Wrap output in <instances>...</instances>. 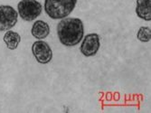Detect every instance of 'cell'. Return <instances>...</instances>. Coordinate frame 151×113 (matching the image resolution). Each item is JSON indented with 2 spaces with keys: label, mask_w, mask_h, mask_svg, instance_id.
<instances>
[{
  "label": "cell",
  "mask_w": 151,
  "mask_h": 113,
  "mask_svg": "<svg viewBox=\"0 0 151 113\" xmlns=\"http://www.w3.org/2000/svg\"><path fill=\"white\" fill-rule=\"evenodd\" d=\"M31 33L32 35L38 40L45 39L50 34V26L45 21H41V20L35 21L32 26Z\"/></svg>",
  "instance_id": "cell-8"
},
{
  "label": "cell",
  "mask_w": 151,
  "mask_h": 113,
  "mask_svg": "<svg viewBox=\"0 0 151 113\" xmlns=\"http://www.w3.org/2000/svg\"><path fill=\"white\" fill-rule=\"evenodd\" d=\"M57 35L63 45L68 47L75 46L83 38V23L80 18H63L57 26Z\"/></svg>",
  "instance_id": "cell-1"
},
{
  "label": "cell",
  "mask_w": 151,
  "mask_h": 113,
  "mask_svg": "<svg viewBox=\"0 0 151 113\" xmlns=\"http://www.w3.org/2000/svg\"><path fill=\"white\" fill-rule=\"evenodd\" d=\"M136 14L145 21H151V0H137Z\"/></svg>",
  "instance_id": "cell-7"
},
{
  "label": "cell",
  "mask_w": 151,
  "mask_h": 113,
  "mask_svg": "<svg viewBox=\"0 0 151 113\" xmlns=\"http://www.w3.org/2000/svg\"><path fill=\"white\" fill-rule=\"evenodd\" d=\"M76 4L77 0H45V10L50 18L58 20L69 16Z\"/></svg>",
  "instance_id": "cell-2"
},
{
  "label": "cell",
  "mask_w": 151,
  "mask_h": 113,
  "mask_svg": "<svg viewBox=\"0 0 151 113\" xmlns=\"http://www.w3.org/2000/svg\"><path fill=\"white\" fill-rule=\"evenodd\" d=\"M101 46L100 36L97 34H89L82 40L81 52L86 57H91L97 54Z\"/></svg>",
  "instance_id": "cell-6"
},
{
  "label": "cell",
  "mask_w": 151,
  "mask_h": 113,
  "mask_svg": "<svg viewBox=\"0 0 151 113\" xmlns=\"http://www.w3.org/2000/svg\"><path fill=\"white\" fill-rule=\"evenodd\" d=\"M3 40L5 42L6 47L9 50H16L18 47L20 42H21V36L17 32L8 30L6 32L4 37H3Z\"/></svg>",
  "instance_id": "cell-9"
},
{
  "label": "cell",
  "mask_w": 151,
  "mask_h": 113,
  "mask_svg": "<svg viewBox=\"0 0 151 113\" xmlns=\"http://www.w3.org/2000/svg\"><path fill=\"white\" fill-rule=\"evenodd\" d=\"M32 53L35 60L41 64L49 63L52 59V51L45 41H36L32 45Z\"/></svg>",
  "instance_id": "cell-5"
},
{
  "label": "cell",
  "mask_w": 151,
  "mask_h": 113,
  "mask_svg": "<svg viewBox=\"0 0 151 113\" xmlns=\"http://www.w3.org/2000/svg\"><path fill=\"white\" fill-rule=\"evenodd\" d=\"M18 13L11 6H0V32L8 31L17 23Z\"/></svg>",
  "instance_id": "cell-4"
},
{
  "label": "cell",
  "mask_w": 151,
  "mask_h": 113,
  "mask_svg": "<svg viewBox=\"0 0 151 113\" xmlns=\"http://www.w3.org/2000/svg\"><path fill=\"white\" fill-rule=\"evenodd\" d=\"M137 38L142 43H147L151 40V29L149 27H140L137 34Z\"/></svg>",
  "instance_id": "cell-10"
},
{
  "label": "cell",
  "mask_w": 151,
  "mask_h": 113,
  "mask_svg": "<svg viewBox=\"0 0 151 113\" xmlns=\"http://www.w3.org/2000/svg\"><path fill=\"white\" fill-rule=\"evenodd\" d=\"M43 7L37 0H21L17 5L19 17L26 22L36 19L42 13Z\"/></svg>",
  "instance_id": "cell-3"
}]
</instances>
